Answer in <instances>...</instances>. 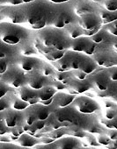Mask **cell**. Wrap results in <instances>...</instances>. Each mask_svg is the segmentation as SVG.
Returning a JSON list of instances; mask_svg holds the SVG:
<instances>
[{"instance_id":"7c38bea8","label":"cell","mask_w":117,"mask_h":149,"mask_svg":"<svg viewBox=\"0 0 117 149\" xmlns=\"http://www.w3.org/2000/svg\"><path fill=\"white\" fill-rule=\"evenodd\" d=\"M90 40V37L87 36H80L77 39H71L70 42V49L74 52H84L87 47V44Z\"/></svg>"},{"instance_id":"d6a6232c","label":"cell","mask_w":117,"mask_h":149,"mask_svg":"<svg viewBox=\"0 0 117 149\" xmlns=\"http://www.w3.org/2000/svg\"><path fill=\"white\" fill-rule=\"evenodd\" d=\"M74 76H75V77H76V79H78V80H85V78H86V76H87V74L85 72V71H83V70H76L75 71V73H74Z\"/></svg>"},{"instance_id":"d6986e66","label":"cell","mask_w":117,"mask_h":149,"mask_svg":"<svg viewBox=\"0 0 117 149\" xmlns=\"http://www.w3.org/2000/svg\"><path fill=\"white\" fill-rule=\"evenodd\" d=\"M98 14L99 15L102 20V23H105V24H109L111 22L117 20V10L110 12L105 9H99Z\"/></svg>"},{"instance_id":"277c9868","label":"cell","mask_w":117,"mask_h":149,"mask_svg":"<svg viewBox=\"0 0 117 149\" xmlns=\"http://www.w3.org/2000/svg\"><path fill=\"white\" fill-rule=\"evenodd\" d=\"M2 82H5L8 85L14 88H20L27 84V78L25 77L23 70L20 68L12 67L2 74Z\"/></svg>"},{"instance_id":"d590c367","label":"cell","mask_w":117,"mask_h":149,"mask_svg":"<svg viewBox=\"0 0 117 149\" xmlns=\"http://www.w3.org/2000/svg\"><path fill=\"white\" fill-rule=\"evenodd\" d=\"M109 77L113 81H117V68H112L108 70Z\"/></svg>"},{"instance_id":"9c48e42d","label":"cell","mask_w":117,"mask_h":149,"mask_svg":"<svg viewBox=\"0 0 117 149\" xmlns=\"http://www.w3.org/2000/svg\"><path fill=\"white\" fill-rule=\"evenodd\" d=\"M110 82V77L108 71L101 70L96 73L92 78V83L99 91H106L108 87Z\"/></svg>"},{"instance_id":"4316f807","label":"cell","mask_w":117,"mask_h":149,"mask_svg":"<svg viewBox=\"0 0 117 149\" xmlns=\"http://www.w3.org/2000/svg\"><path fill=\"white\" fill-rule=\"evenodd\" d=\"M104 29L108 34L114 36V37H117V20L111 22L109 24H106L105 26Z\"/></svg>"},{"instance_id":"4fadbf2b","label":"cell","mask_w":117,"mask_h":149,"mask_svg":"<svg viewBox=\"0 0 117 149\" xmlns=\"http://www.w3.org/2000/svg\"><path fill=\"white\" fill-rule=\"evenodd\" d=\"M31 110L34 111L37 120H46L50 114L49 107L45 104H34L32 105Z\"/></svg>"},{"instance_id":"b9f144b4","label":"cell","mask_w":117,"mask_h":149,"mask_svg":"<svg viewBox=\"0 0 117 149\" xmlns=\"http://www.w3.org/2000/svg\"><path fill=\"white\" fill-rule=\"evenodd\" d=\"M49 3H53V4H64L66 3L70 0H48Z\"/></svg>"},{"instance_id":"83f0119b","label":"cell","mask_w":117,"mask_h":149,"mask_svg":"<svg viewBox=\"0 0 117 149\" xmlns=\"http://www.w3.org/2000/svg\"><path fill=\"white\" fill-rule=\"evenodd\" d=\"M103 7L106 11H116L117 10V0H104Z\"/></svg>"},{"instance_id":"f1b7e54d","label":"cell","mask_w":117,"mask_h":149,"mask_svg":"<svg viewBox=\"0 0 117 149\" xmlns=\"http://www.w3.org/2000/svg\"><path fill=\"white\" fill-rule=\"evenodd\" d=\"M105 33H106L105 29H104V28H100V30H99L97 33H95L94 35H92V36L90 37V38H91V40H92L93 42H95L96 44H99V43H101V42L104 40V39H105Z\"/></svg>"},{"instance_id":"e575fe53","label":"cell","mask_w":117,"mask_h":149,"mask_svg":"<svg viewBox=\"0 0 117 149\" xmlns=\"http://www.w3.org/2000/svg\"><path fill=\"white\" fill-rule=\"evenodd\" d=\"M105 116H106V118L107 120H112V119H113V118L116 117V112H115L114 110L109 109V110H107V111H106Z\"/></svg>"},{"instance_id":"f6af8a7d","label":"cell","mask_w":117,"mask_h":149,"mask_svg":"<svg viewBox=\"0 0 117 149\" xmlns=\"http://www.w3.org/2000/svg\"><path fill=\"white\" fill-rule=\"evenodd\" d=\"M23 3H26V4H28V3H31V2H34L35 0H22Z\"/></svg>"},{"instance_id":"cb8c5ba5","label":"cell","mask_w":117,"mask_h":149,"mask_svg":"<svg viewBox=\"0 0 117 149\" xmlns=\"http://www.w3.org/2000/svg\"><path fill=\"white\" fill-rule=\"evenodd\" d=\"M73 90L78 93H82L85 92L86 91H88L90 89V84L88 81H85V80H78V81H74L72 82L71 84Z\"/></svg>"},{"instance_id":"836d02e7","label":"cell","mask_w":117,"mask_h":149,"mask_svg":"<svg viewBox=\"0 0 117 149\" xmlns=\"http://www.w3.org/2000/svg\"><path fill=\"white\" fill-rule=\"evenodd\" d=\"M52 72H53V70H52V68L48 65H43L42 68H41V73L43 74V76H45L47 77L51 76Z\"/></svg>"},{"instance_id":"ffe728a7","label":"cell","mask_w":117,"mask_h":149,"mask_svg":"<svg viewBox=\"0 0 117 149\" xmlns=\"http://www.w3.org/2000/svg\"><path fill=\"white\" fill-rule=\"evenodd\" d=\"M96 68H97L96 63L90 57H88V55H85L80 65V69L85 71L88 74L92 73L96 69Z\"/></svg>"},{"instance_id":"ab89813d","label":"cell","mask_w":117,"mask_h":149,"mask_svg":"<svg viewBox=\"0 0 117 149\" xmlns=\"http://www.w3.org/2000/svg\"><path fill=\"white\" fill-rule=\"evenodd\" d=\"M55 78L57 79V81H59V82H64V80L66 78L65 77V74L62 72H58L56 74H55Z\"/></svg>"},{"instance_id":"7a4b0ae2","label":"cell","mask_w":117,"mask_h":149,"mask_svg":"<svg viewBox=\"0 0 117 149\" xmlns=\"http://www.w3.org/2000/svg\"><path fill=\"white\" fill-rule=\"evenodd\" d=\"M60 28L48 27L41 31V44L46 47L55 48L56 50H65L70 47L71 40L69 36L63 33Z\"/></svg>"},{"instance_id":"5b68a950","label":"cell","mask_w":117,"mask_h":149,"mask_svg":"<svg viewBox=\"0 0 117 149\" xmlns=\"http://www.w3.org/2000/svg\"><path fill=\"white\" fill-rule=\"evenodd\" d=\"M73 106L77 111L83 114H90L99 110L96 101L87 97H78L73 101Z\"/></svg>"},{"instance_id":"44dd1931","label":"cell","mask_w":117,"mask_h":149,"mask_svg":"<svg viewBox=\"0 0 117 149\" xmlns=\"http://www.w3.org/2000/svg\"><path fill=\"white\" fill-rule=\"evenodd\" d=\"M19 50H20V54L24 56H33V55H35L37 53L36 48L31 43H28L27 40L21 43V46L19 48Z\"/></svg>"},{"instance_id":"ee69618b","label":"cell","mask_w":117,"mask_h":149,"mask_svg":"<svg viewBox=\"0 0 117 149\" xmlns=\"http://www.w3.org/2000/svg\"><path fill=\"white\" fill-rule=\"evenodd\" d=\"M112 146L113 148H117V138L115 139H113V142L112 143Z\"/></svg>"},{"instance_id":"52a82bcc","label":"cell","mask_w":117,"mask_h":149,"mask_svg":"<svg viewBox=\"0 0 117 149\" xmlns=\"http://www.w3.org/2000/svg\"><path fill=\"white\" fill-rule=\"evenodd\" d=\"M102 20L99 15L96 13H90L80 16L79 26L84 30H93L100 27Z\"/></svg>"},{"instance_id":"603a6c76","label":"cell","mask_w":117,"mask_h":149,"mask_svg":"<svg viewBox=\"0 0 117 149\" xmlns=\"http://www.w3.org/2000/svg\"><path fill=\"white\" fill-rule=\"evenodd\" d=\"M19 143L20 146H26V147H31L35 146L38 143V140L34 138H33L32 136L25 133L20 135V139H19Z\"/></svg>"},{"instance_id":"5bb4252c","label":"cell","mask_w":117,"mask_h":149,"mask_svg":"<svg viewBox=\"0 0 117 149\" xmlns=\"http://www.w3.org/2000/svg\"><path fill=\"white\" fill-rule=\"evenodd\" d=\"M73 11L75 13V14L77 16H82L84 14L86 13H94V7L92 6V5H91L90 3L86 2V1H81V2H78L77 4H75L73 6Z\"/></svg>"},{"instance_id":"484cf974","label":"cell","mask_w":117,"mask_h":149,"mask_svg":"<svg viewBox=\"0 0 117 149\" xmlns=\"http://www.w3.org/2000/svg\"><path fill=\"white\" fill-rule=\"evenodd\" d=\"M65 54V51L64 50H52L51 52L48 53L47 58L50 59L51 61H58L64 57V55Z\"/></svg>"},{"instance_id":"f35d334b","label":"cell","mask_w":117,"mask_h":149,"mask_svg":"<svg viewBox=\"0 0 117 149\" xmlns=\"http://www.w3.org/2000/svg\"><path fill=\"white\" fill-rule=\"evenodd\" d=\"M106 135L109 137V139H110L111 140H113V139H115L117 138V130H116V129H115V130H111V131H109V132H107Z\"/></svg>"},{"instance_id":"2e32d148","label":"cell","mask_w":117,"mask_h":149,"mask_svg":"<svg viewBox=\"0 0 117 149\" xmlns=\"http://www.w3.org/2000/svg\"><path fill=\"white\" fill-rule=\"evenodd\" d=\"M55 146L56 148H64V149H67V148H78L80 146V143L78 141V139H75V138H65V139H62L60 140H58Z\"/></svg>"},{"instance_id":"ba28073f","label":"cell","mask_w":117,"mask_h":149,"mask_svg":"<svg viewBox=\"0 0 117 149\" xmlns=\"http://www.w3.org/2000/svg\"><path fill=\"white\" fill-rule=\"evenodd\" d=\"M27 84L30 88L36 91L41 90L46 85H48V81L47 79V77L43 76L41 73L33 72L29 77H27Z\"/></svg>"},{"instance_id":"8992f818","label":"cell","mask_w":117,"mask_h":149,"mask_svg":"<svg viewBox=\"0 0 117 149\" xmlns=\"http://www.w3.org/2000/svg\"><path fill=\"white\" fill-rule=\"evenodd\" d=\"M85 56H81L78 54V52H67L64 55L62 59L59 60V68L62 71H65L67 69H79L82 61Z\"/></svg>"},{"instance_id":"f546056e","label":"cell","mask_w":117,"mask_h":149,"mask_svg":"<svg viewBox=\"0 0 117 149\" xmlns=\"http://www.w3.org/2000/svg\"><path fill=\"white\" fill-rule=\"evenodd\" d=\"M0 4L1 6H6V7H11V6H17L23 4L22 0H0Z\"/></svg>"},{"instance_id":"7402d4cb","label":"cell","mask_w":117,"mask_h":149,"mask_svg":"<svg viewBox=\"0 0 117 149\" xmlns=\"http://www.w3.org/2000/svg\"><path fill=\"white\" fill-rule=\"evenodd\" d=\"M66 32L70 39H77L80 36H84V29L80 26H76L73 23L69 28H67Z\"/></svg>"},{"instance_id":"e0dca14e","label":"cell","mask_w":117,"mask_h":149,"mask_svg":"<svg viewBox=\"0 0 117 149\" xmlns=\"http://www.w3.org/2000/svg\"><path fill=\"white\" fill-rule=\"evenodd\" d=\"M56 89L55 87L46 85L38 91V98L41 101H46L53 98L55 96Z\"/></svg>"},{"instance_id":"9a60e30c","label":"cell","mask_w":117,"mask_h":149,"mask_svg":"<svg viewBox=\"0 0 117 149\" xmlns=\"http://www.w3.org/2000/svg\"><path fill=\"white\" fill-rule=\"evenodd\" d=\"M75 99V97L72 95L65 94V93H59L56 96H55L54 101L55 102V104L60 107V108H64L73 103Z\"/></svg>"},{"instance_id":"74e56055","label":"cell","mask_w":117,"mask_h":149,"mask_svg":"<svg viewBox=\"0 0 117 149\" xmlns=\"http://www.w3.org/2000/svg\"><path fill=\"white\" fill-rule=\"evenodd\" d=\"M7 91H8V84H6L5 82H2V84H1V97H5Z\"/></svg>"},{"instance_id":"60d3db41","label":"cell","mask_w":117,"mask_h":149,"mask_svg":"<svg viewBox=\"0 0 117 149\" xmlns=\"http://www.w3.org/2000/svg\"><path fill=\"white\" fill-rule=\"evenodd\" d=\"M109 121H110V124H109V125L106 124L107 125H109L108 127H109V128H114V129L117 130V117H115L113 119L109 120Z\"/></svg>"},{"instance_id":"8d00e7d4","label":"cell","mask_w":117,"mask_h":149,"mask_svg":"<svg viewBox=\"0 0 117 149\" xmlns=\"http://www.w3.org/2000/svg\"><path fill=\"white\" fill-rule=\"evenodd\" d=\"M0 66H1V74H2L7 70V63L5 58H1V60H0Z\"/></svg>"},{"instance_id":"d4e9b609","label":"cell","mask_w":117,"mask_h":149,"mask_svg":"<svg viewBox=\"0 0 117 149\" xmlns=\"http://www.w3.org/2000/svg\"><path fill=\"white\" fill-rule=\"evenodd\" d=\"M10 106L17 111H23L25 109H27L29 106V103L26 102L22 99H20V97H14L12 99V101L10 102Z\"/></svg>"},{"instance_id":"7bdbcfd3","label":"cell","mask_w":117,"mask_h":149,"mask_svg":"<svg viewBox=\"0 0 117 149\" xmlns=\"http://www.w3.org/2000/svg\"><path fill=\"white\" fill-rule=\"evenodd\" d=\"M113 41H112V45H113V47L115 48L117 50V37H114L113 36Z\"/></svg>"},{"instance_id":"6da1fadb","label":"cell","mask_w":117,"mask_h":149,"mask_svg":"<svg viewBox=\"0 0 117 149\" xmlns=\"http://www.w3.org/2000/svg\"><path fill=\"white\" fill-rule=\"evenodd\" d=\"M46 1L35 0L34 2L28 3L29 6L24 10L26 21L34 29H42L47 26L48 22L52 23L53 21L55 13Z\"/></svg>"},{"instance_id":"1f68e13d","label":"cell","mask_w":117,"mask_h":149,"mask_svg":"<svg viewBox=\"0 0 117 149\" xmlns=\"http://www.w3.org/2000/svg\"><path fill=\"white\" fill-rule=\"evenodd\" d=\"M97 141L99 145L107 146V145H109L111 139H109V137L107 135H99L97 138Z\"/></svg>"},{"instance_id":"3957f363","label":"cell","mask_w":117,"mask_h":149,"mask_svg":"<svg viewBox=\"0 0 117 149\" xmlns=\"http://www.w3.org/2000/svg\"><path fill=\"white\" fill-rule=\"evenodd\" d=\"M0 36L1 40L9 45H18L26 40L29 37V31L25 27L17 24L9 22H1L0 25Z\"/></svg>"},{"instance_id":"30bf717a","label":"cell","mask_w":117,"mask_h":149,"mask_svg":"<svg viewBox=\"0 0 117 149\" xmlns=\"http://www.w3.org/2000/svg\"><path fill=\"white\" fill-rule=\"evenodd\" d=\"M40 62V61L36 58L31 57V56H20V59L17 61V65L19 68H20L23 71L31 72L35 68L36 65Z\"/></svg>"},{"instance_id":"4dcf8cb0","label":"cell","mask_w":117,"mask_h":149,"mask_svg":"<svg viewBox=\"0 0 117 149\" xmlns=\"http://www.w3.org/2000/svg\"><path fill=\"white\" fill-rule=\"evenodd\" d=\"M97 45H98V44H96L95 42H93V41L91 40V38H90V40H89V42H88V44H87V47H86L85 50L84 51L85 54V55H88V56L92 55V54L94 53V51H95V49H96V47H97Z\"/></svg>"},{"instance_id":"ac0fdd59","label":"cell","mask_w":117,"mask_h":149,"mask_svg":"<svg viewBox=\"0 0 117 149\" xmlns=\"http://www.w3.org/2000/svg\"><path fill=\"white\" fill-rule=\"evenodd\" d=\"M19 97L26 102L31 101L33 98L38 97V91H35V90L32 88H27V87H21L20 91H18Z\"/></svg>"},{"instance_id":"8fae6325","label":"cell","mask_w":117,"mask_h":149,"mask_svg":"<svg viewBox=\"0 0 117 149\" xmlns=\"http://www.w3.org/2000/svg\"><path fill=\"white\" fill-rule=\"evenodd\" d=\"M21 118V114L20 112V111L17 110H8L6 111V112L5 113V118H2L6 125L10 127V128H14L17 126L20 119Z\"/></svg>"}]
</instances>
